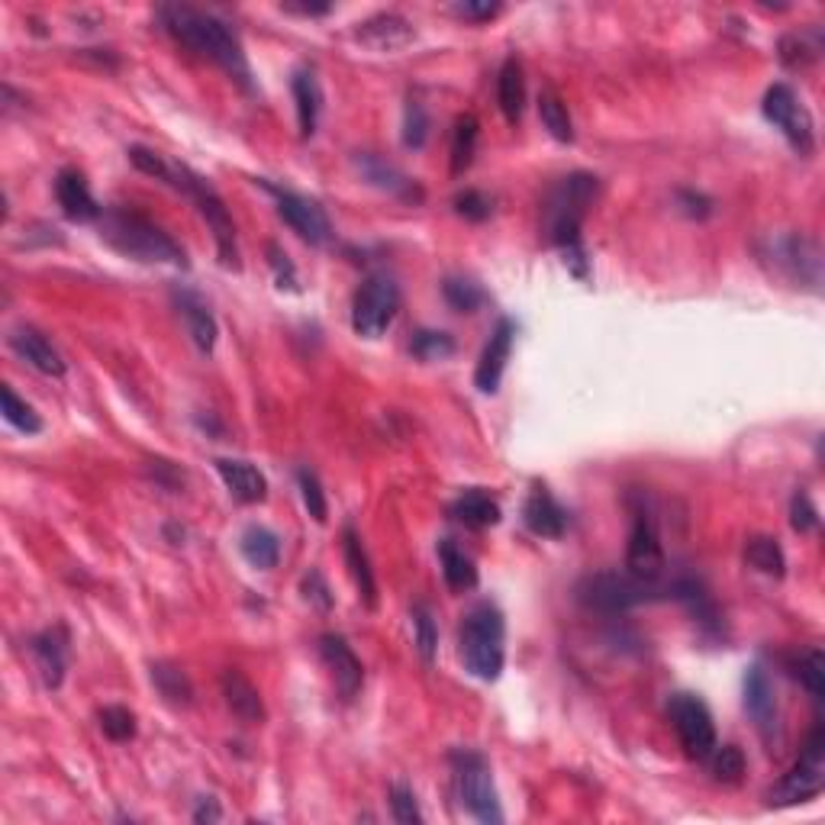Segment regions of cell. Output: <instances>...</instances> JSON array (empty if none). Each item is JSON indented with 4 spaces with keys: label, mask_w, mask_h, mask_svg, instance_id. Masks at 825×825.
<instances>
[{
    "label": "cell",
    "mask_w": 825,
    "mask_h": 825,
    "mask_svg": "<svg viewBox=\"0 0 825 825\" xmlns=\"http://www.w3.org/2000/svg\"><path fill=\"white\" fill-rule=\"evenodd\" d=\"M538 117H542V126L548 129L551 139L574 142V123H571V114H568V104L555 91L538 94Z\"/></svg>",
    "instance_id": "obj_36"
},
{
    "label": "cell",
    "mask_w": 825,
    "mask_h": 825,
    "mask_svg": "<svg viewBox=\"0 0 825 825\" xmlns=\"http://www.w3.org/2000/svg\"><path fill=\"white\" fill-rule=\"evenodd\" d=\"M513 336H516V326L513 319H500L480 352V361H477V371H474V384L480 394H497L500 391V381H503V371H507V358H510V349H513Z\"/></svg>",
    "instance_id": "obj_15"
},
{
    "label": "cell",
    "mask_w": 825,
    "mask_h": 825,
    "mask_svg": "<svg viewBox=\"0 0 825 825\" xmlns=\"http://www.w3.org/2000/svg\"><path fill=\"white\" fill-rule=\"evenodd\" d=\"M500 10H503L500 3H487V0H484V3H480V0H465V3H455V7H452L455 16L472 20V23H487V20H493Z\"/></svg>",
    "instance_id": "obj_52"
},
{
    "label": "cell",
    "mask_w": 825,
    "mask_h": 825,
    "mask_svg": "<svg viewBox=\"0 0 825 825\" xmlns=\"http://www.w3.org/2000/svg\"><path fill=\"white\" fill-rule=\"evenodd\" d=\"M175 300L181 316H184V323H187V333H190L194 346L204 355L213 352V349H217L220 329H217V319H213L210 306H207L197 294H190V291H175Z\"/></svg>",
    "instance_id": "obj_25"
},
{
    "label": "cell",
    "mask_w": 825,
    "mask_h": 825,
    "mask_svg": "<svg viewBox=\"0 0 825 825\" xmlns=\"http://www.w3.org/2000/svg\"><path fill=\"white\" fill-rule=\"evenodd\" d=\"M56 197H59L61 213L74 223H91V220H101L104 213L78 169H61L56 177Z\"/></svg>",
    "instance_id": "obj_19"
},
{
    "label": "cell",
    "mask_w": 825,
    "mask_h": 825,
    "mask_svg": "<svg viewBox=\"0 0 825 825\" xmlns=\"http://www.w3.org/2000/svg\"><path fill=\"white\" fill-rule=\"evenodd\" d=\"M262 187L275 197L278 217H281L303 242H310V245H326V242L333 239V223H329L326 210H323L316 200H310V197H303V194H297V190L275 187V184H268V181H262Z\"/></svg>",
    "instance_id": "obj_12"
},
{
    "label": "cell",
    "mask_w": 825,
    "mask_h": 825,
    "mask_svg": "<svg viewBox=\"0 0 825 825\" xmlns=\"http://www.w3.org/2000/svg\"><path fill=\"white\" fill-rule=\"evenodd\" d=\"M629 507H632V530L626 545V571L636 578H661L667 558L654 520V507L646 493H629Z\"/></svg>",
    "instance_id": "obj_7"
},
{
    "label": "cell",
    "mask_w": 825,
    "mask_h": 825,
    "mask_svg": "<svg viewBox=\"0 0 825 825\" xmlns=\"http://www.w3.org/2000/svg\"><path fill=\"white\" fill-rule=\"evenodd\" d=\"M797 677L800 684L810 690V697L816 704L825 700V651L823 649H810L800 661H797Z\"/></svg>",
    "instance_id": "obj_38"
},
{
    "label": "cell",
    "mask_w": 825,
    "mask_h": 825,
    "mask_svg": "<svg viewBox=\"0 0 825 825\" xmlns=\"http://www.w3.org/2000/svg\"><path fill=\"white\" fill-rule=\"evenodd\" d=\"M213 465H217L223 484L230 487V493L236 497L239 503H262L265 500L268 480H265V474L258 472L255 465H248L242 458H217Z\"/></svg>",
    "instance_id": "obj_24"
},
{
    "label": "cell",
    "mask_w": 825,
    "mask_h": 825,
    "mask_svg": "<svg viewBox=\"0 0 825 825\" xmlns=\"http://www.w3.org/2000/svg\"><path fill=\"white\" fill-rule=\"evenodd\" d=\"M825 39L820 26H810V30H800V33H790L780 39V61L787 68H806L813 61L820 59L823 53Z\"/></svg>",
    "instance_id": "obj_32"
},
{
    "label": "cell",
    "mask_w": 825,
    "mask_h": 825,
    "mask_svg": "<svg viewBox=\"0 0 825 825\" xmlns=\"http://www.w3.org/2000/svg\"><path fill=\"white\" fill-rule=\"evenodd\" d=\"M355 169H358V175L364 177L368 184H374L377 190H387V194H394L400 200H410V204L422 200V187L410 175H404L397 165L384 162L374 152H358L355 155Z\"/></svg>",
    "instance_id": "obj_17"
},
{
    "label": "cell",
    "mask_w": 825,
    "mask_h": 825,
    "mask_svg": "<svg viewBox=\"0 0 825 825\" xmlns=\"http://www.w3.org/2000/svg\"><path fill=\"white\" fill-rule=\"evenodd\" d=\"M10 349L20 355L26 364H33L39 374H49V377H61L65 374V361L56 352V346L43 333H36L33 326H16L10 333Z\"/></svg>",
    "instance_id": "obj_21"
},
{
    "label": "cell",
    "mask_w": 825,
    "mask_h": 825,
    "mask_svg": "<svg viewBox=\"0 0 825 825\" xmlns=\"http://www.w3.org/2000/svg\"><path fill=\"white\" fill-rule=\"evenodd\" d=\"M342 555H346V565H349V574H352L361 603H364L368 609H374V606H377V581H374L368 551H364V545H361V535H358L352 526L342 530Z\"/></svg>",
    "instance_id": "obj_27"
},
{
    "label": "cell",
    "mask_w": 825,
    "mask_h": 825,
    "mask_svg": "<svg viewBox=\"0 0 825 825\" xmlns=\"http://www.w3.org/2000/svg\"><path fill=\"white\" fill-rule=\"evenodd\" d=\"M30 651L39 664V674L46 681L49 690H59L61 681H65V667H68V632L56 626V629H46L39 636L30 639Z\"/></svg>",
    "instance_id": "obj_20"
},
{
    "label": "cell",
    "mask_w": 825,
    "mask_h": 825,
    "mask_svg": "<svg viewBox=\"0 0 825 825\" xmlns=\"http://www.w3.org/2000/svg\"><path fill=\"white\" fill-rule=\"evenodd\" d=\"M600 194V177L588 172L561 177L545 197V236L561 252L581 248V223Z\"/></svg>",
    "instance_id": "obj_3"
},
{
    "label": "cell",
    "mask_w": 825,
    "mask_h": 825,
    "mask_svg": "<svg viewBox=\"0 0 825 825\" xmlns=\"http://www.w3.org/2000/svg\"><path fill=\"white\" fill-rule=\"evenodd\" d=\"M823 783H825V725L820 722V725L810 732V739H806V745H803V752H800L797 765L790 767V770L780 777V783L767 793V800H770L774 806L803 803V800H813V797L823 790Z\"/></svg>",
    "instance_id": "obj_8"
},
{
    "label": "cell",
    "mask_w": 825,
    "mask_h": 825,
    "mask_svg": "<svg viewBox=\"0 0 825 825\" xmlns=\"http://www.w3.org/2000/svg\"><path fill=\"white\" fill-rule=\"evenodd\" d=\"M745 709L755 719L758 732L765 742H774L777 735V694L762 664H752L745 674Z\"/></svg>",
    "instance_id": "obj_18"
},
{
    "label": "cell",
    "mask_w": 825,
    "mask_h": 825,
    "mask_svg": "<svg viewBox=\"0 0 825 825\" xmlns=\"http://www.w3.org/2000/svg\"><path fill=\"white\" fill-rule=\"evenodd\" d=\"M162 26L175 36L181 46H187L190 53L204 56V59L217 61L226 74H233L242 88H252V68L248 59L239 46L236 33L213 13L197 10V7H162L159 10Z\"/></svg>",
    "instance_id": "obj_1"
},
{
    "label": "cell",
    "mask_w": 825,
    "mask_h": 825,
    "mask_svg": "<svg viewBox=\"0 0 825 825\" xmlns=\"http://www.w3.org/2000/svg\"><path fill=\"white\" fill-rule=\"evenodd\" d=\"M101 729L111 742H129L136 739V716L126 707L101 709Z\"/></svg>",
    "instance_id": "obj_44"
},
{
    "label": "cell",
    "mask_w": 825,
    "mask_h": 825,
    "mask_svg": "<svg viewBox=\"0 0 825 825\" xmlns=\"http://www.w3.org/2000/svg\"><path fill=\"white\" fill-rule=\"evenodd\" d=\"M439 561H442V578H445L449 590L465 593V590L477 588V568H474V561L452 538L439 542Z\"/></svg>",
    "instance_id": "obj_31"
},
{
    "label": "cell",
    "mask_w": 825,
    "mask_h": 825,
    "mask_svg": "<svg viewBox=\"0 0 825 825\" xmlns=\"http://www.w3.org/2000/svg\"><path fill=\"white\" fill-rule=\"evenodd\" d=\"M0 404H3V419H7L13 429H20V432H26V435L43 432V419H39V413L33 410L26 400H20V397L13 394V387H10V384H3V387H0Z\"/></svg>",
    "instance_id": "obj_37"
},
{
    "label": "cell",
    "mask_w": 825,
    "mask_h": 825,
    "mask_svg": "<svg viewBox=\"0 0 825 825\" xmlns=\"http://www.w3.org/2000/svg\"><path fill=\"white\" fill-rule=\"evenodd\" d=\"M790 526L797 532H813L820 526V510L810 500V493H797L790 503Z\"/></svg>",
    "instance_id": "obj_50"
},
{
    "label": "cell",
    "mask_w": 825,
    "mask_h": 825,
    "mask_svg": "<svg viewBox=\"0 0 825 825\" xmlns=\"http://www.w3.org/2000/svg\"><path fill=\"white\" fill-rule=\"evenodd\" d=\"M477 136H480V123L474 114H462L455 119V129H452V175H465L472 169L474 152H477Z\"/></svg>",
    "instance_id": "obj_34"
},
{
    "label": "cell",
    "mask_w": 825,
    "mask_h": 825,
    "mask_svg": "<svg viewBox=\"0 0 825 825\" xmlns=\"http://www.w3.org/2000/svg\"><path fill=\"white\" fill-rule=\"evenodd\" d=\"M442 294L449 300V306L455 310V313H474L480 303H484V291L468 281V278H449L445 284H442Z\"/></svg>",
    "instance_id": "obj_41"
},
{
    "label": "cell",
    "mask_w": 825,
    "mask_h": 825,
    "mask_svg": "<svg viewBox=\"0 0 825 825\" xmlns=\"http://www.w3.org/2000/svg\"><path fill=\"white\" fill-rule=\"evenodd\" d=\"M223 697H226V707L233 709L239 722H248V725H258L265 722V704H262V694L258 687L242 674V671H226L223 681Z\"/></svg>",
    "instance_id": "obj_26"
},
{
    "label": "cell",
    "mask_w": 825,
    "mask_h": 825,
    "mask_svg": "<svg viewBox=\"0 0 825 825\" xmlns=\"http://www.w3.org/2000/svg\"><path fill=\"white\" fill-rule=\"evenodd\" d=\"M707 762L712 777H716L719 783H739L742 774H745V755H742V748H735V745H722V748L716 745Z\"/></svg>",
    "instance_id": "obj_39"
},
{
    "label": "cell",
    "mask_w": 825,
    "mask_h": 825,
    "mask_svg": "<svg viewBox=\"0 0 825 825\" xmlns=\"http://www.w3.org/2000/svg\"><path fill=\"white\" fill-rule=\"evenodd\" d=\"M400 310V288L391 275L374 271L364 278V284L355 291L352 300V329L361 339H377L391 329Z\"/></svg>",
    "instance_id": "obj_6"
},
{
    "label": "cell",
    "mask_w": 825,
    "mask_h": 825,
    "mask_svg": "<svg viewBox=\"0 0 825 825\" xmlns=\"http://www.w3.org/2000/svg\"><path fill=\"white\" fill-rule=\"evenodd\" d=\"M455 793L477 823H503V810H500V797H497L490 767L484 765L480 755H472V752L455 755Z\"/></svg>",
    "instance_id": "obj_9"
},
{
    "label": "cell",
    "mask_w": 825,
    "mask_h": 825,
    "mask_svg": "<svg viewBox=\"0 0 825 825\" xmlns=\"http://www.w3.org/2000/svg\"><path fill=\"white\" fill-rule=\"evenodd\" d=\"M239 548H242V558L258 571H271L281 558V538L268 526H248L239 538Z\"/></svg>",
    "instance_id": "obj_29"
},
{
    "label": "cell",
    "mask_w": 825,
    "mask_h": 825,
    "mask_svg": "<svg viewBox=\"0 0 825 825\" xmlns=\"http://www.w3.org/2000/svg\"><path fill=\"white\" fill-rule=\"evenodd\" d=\"M503 613L493 603H477L462 623V661L480 681H497L503 671Z\"/></svg>",
    "instance_id": "obj_4"
},
{
    "label": "cell",
    "mask_w": 825,
    "mask_h": 825,
    "mask_svg": "<svg viewBox=\"0 0 825 825\" xmlns=\"http://www.w3.org/2000/svg\"><path fill=\"white\" fill-rule=\"evenodd\" d=\"M297 484H300V497H303V507H306V513L316 520V523H326V516H329V507H326V493H323V484H319V477L313 472H306V468H300L297 472Z\"/></svg>",
    "instance_id": "obj_42"
},
{
    "label": "cell",
    "mask_w": 825,
    "mask_h": 825,
    "mask_svg": "<svg viewBox=\"0 0 825 825\" xmlns=\"http://www.w3.org/2000/svg\"><path fill=\"white\" fill-rule=\"evenodd\" d=\"M291 91L297 101V123H300V136L310 139L319 126V114H323V88L313 68H297L291 78Z\"/></svg>",
    "instance_id": "obj_23"
},
{
    "label": "cell",
    "mask_w": 825,
    "mask_h": 825,
    "mask_svg": "<svg viewBox=\"0 0 825 825\" xmlns=\"http://www.w3.org/2000/svg\"><path fill=\"white\" fill-rule=\"evenodd\" d=\"M677 204H681V210L687 217H697V220H704V217L712 213V204H709L704 194H694V190H677Z\"/></svg>",
    "instance_id": "obj_53"
},
{
    "label": "cell",
    "mask_w": 825,
    "mask_h": 825,
    "mask_svg": "<svg viewBox=\"0 0 825 825\" xmlns=\"http://www.w3.org/2000/svg\"><path fill=\"white\" fill-rule=\"evenodd\" d=\"M490 210L493 207H490V197L484 190H462L455 197V213L465 217V220H472V223H484L490 217Z\"/></svg>",
    "instance_id": "obj_49"
},
{
    "label": "cell",
    "mask_w": 825,
    "mask_h": 825,
    "mask_svg": "<svg viewBox=\"0 0 825 825\" xmlns=\"http://www.w3.org/2000/svg\"><path fill=\"white\" fill-rule=\"evenodd\" d=\"M172 187H177L181 194H187L194 204H197V213L207 220L210 233H213V242H217V252H220V262L223 268H239V248H236V223L226 210V200L217 194V187L200 177L197 172H190L187 165H172Z\"/></svg>",
    "instance_id": "obj_5"
},
{
    "label": "cell",
    "mask_w": 825,
    "mask_h": 825,
    "mask_svg": "<svg viewBox=\"0 0 825 825\" xmlns=\"http://www.w3.org/2000/svg\"><path fill=\"white\" fill-rule=\"evenodd\" d=\"M497 104L510 123H520L526 111V74L520 59H507L497 74Z\"/></svg>",
    "instance_id": "obj_28"
},
{
    "label": "cell",
    "mask_w": 825,
    "mask_h": 825,
    "mask_svg": "<svg viewBox=\"0 0 825 825\" xmlns=\"http://www.w3.org/2000/svg\"><path fill=\"white\" fill-rule=\"evenodd\" d=\"M284 10H288V13H300V16H323V13H329L333 7H329V3H284Z\"/></svg>",
    "instance_id": "obj_55"
},
{
    "label": "cell",
    "mask_w": 825,
    "mask_h": 825,
    "mask_svg": "<svg viewBox=\"0 0 825 825\" xmlns=\"http://www.w3.org/2000/svg\"><path fill=\"white\" fill-rule=\"evenodd\" d=\"M300 588H303V596H306L313 606H319V609H333V593H329V584L323 581V574H319V571H306V574H303V581H300Z\"/></svg>",
    "instance_id": "obj_51"
},
{
    "label": "cell",
    "mask_w": 825,
    "mask_h": 825,
    "mask_svg": "<svg viewBox=\"0 0 825 825\" xmlns=\"http://www.w3.org/2000/svg\"><path fill=\"white\" fill-rule=\"evenodd\" d=\"M152 684L169 707H190L194 704V684L177 664H169V661L152 664Z\"/></svg>",
    "instance_id": "obj_33"
},
{
    "label": "cell",
    "mask_w": 825,
    "mask_h": 825,
    "mask_svg": "<svg viewBox=\"0 0 825 825\" xmlns=\"http://www.w3.org/2000/svg\"><path fill=\"white\" fill-rule=\"evenodd\" d=\"M410 352L416 355L419 361H442V358H449V355L455 352V342H452V336H445V333L419 329V333L413 336Z\"/></svg>",
    "instance_id": "obj_40"
},
{
    "label": "cell",
    "mask_w": 825,
    "mask_h": 825,
    "mask_svg": "<svg viewBox=\"0 0 825 825\" xmlns=\"http://www.w3.org/2000/svg\"><path fill=\"white\" fill-rule=\"evenodd\" d=\"M319 658L326 661V667H329V674L336 681L339 697L342 700H355L358 690H361V684H364V667H361V661H358L352 646L342 636L326 632V636H319Z\"/></svg>",
    "instance_id": "obj_14"
},
{
    "label": "cell",
    "mask_w": 825,
    "mask_h": 825,
    "mask_svg": "<svg viewBox=\"0 0 825 825\" xmlns=\"http://www.w3.org/2000/svg\"><path fill=\"white\" fill-rule=\"evenodd\" d=\"M223 820V810L213 797H200L197 800V810H194V823H220Z\"/></svg>",
    "instance_id": "obj_54"
},
{
    "label": "cell",
    "mask_w": 825,
    "mask_h": 825,
    "mask_svg": "<svg viewBox=\"0 0 825 825\" xmlns=\"http://www.w3.org/2000/svg\"><path fill=\"white\" fill-rule=\"evenodd\" d=\"M667 716L674 722V732L684 745V752L697 762H707L716 748V725L704 700L694 694H674L667 704Z\"/></svg>",
    "instance_id": "obj_11"
},
{
    "label": "cell",
    "mask_w": 825,
    "mask_h": 825,
    "mask_svg": "<svg viewBox=\"0 0 825 825\" xmlns=\"http://www.w3.org/2000/svg\"><path fill=\"white\" fill-rule=\"evenodd\" d=\"M745 561L767 578H783V571H787V555H783L780 542L770 535H752L745 542Z\"/></svg>",
    "instance_id": "obj_35"
},
{
    "label": "cell",
    "mask_w": 825,
    "mask_h": 825,
    "mask_svg": "<svg viewBox=\"0 0 825 825\" xmlns=\"http://www.w3.org/2000/svg\"><path fill=\"white\" fill-rule=\"evenodd\" d=\"M774 265L790 278L800 281V288H813L820 291L823 284V252L813 239L806 236H777L770 239V252Z\"/></svg>",
    "instance_id": "obj_13"
},
{
    "label": "cell",
    "mask_w": 825,
    "mask_h": 825,
    "mask_svg": "<svg viewBox=\"0 0 825 825\" xmlns=\"http://www.w3.org/2000/svg\"><path fill=\"white\" fill-rule=\"evenodd\" d=\"M523 520L535 535L542 538H561L565 530H568V513L565 507L545 490V487H535L530 497H526V507H523Z\"/></svg>",
    "instance_id": "obj_22"
},
{
    "label": "cell",
    "mask_w": 825,
    "mask_h": 825,
    "mask_svg": "<svg viewBox=\"0 0 825 825\" xmlns=\"http://www.w3.org/2000/svg\"><path fill=\"white\" fill-rule=\"evenodd\" d=\"M413 632H416V649L422 654V661H435L439 632H435V623H432L429 606H422V603L413 606Z\"/></svg>",
    "instance_id": "obj_43"
},
{
    "label": "cell",
    "mask_w": 825,
    "mask_h": 825,
    "mask_svg": "<svg viewBox=\"0 0 825 825\" xmlns=\"http://www.w3.org/2000/svg\"><path fill=\"white\" fill-rule=\"evenodd\" d=\"M355 39L374 53H397L416 39V30L400 13H377V16H368L364 23H358Z\"/></svg>",
    "instance_id": "obj_16"
},
{
    "label": "cell",
    "mask_w": 825,
    "mask_h": 825,
    "mask_svg": "<svg viewBox=\"0 0 825 825\" xmlns=\"http://www.w3.org/2000/svg\"><path fill=\"white\" fill-rule=\"evenodd\" d=\"M101 239L126 258L187 268V252L159 223H152L149 217L136 213V210H126V207L104 210L101 213Z\"/></svg>",
    "instance_id": "obj_2"
},
{
    "label": "cell",
    "mask_w": 825,
    "mask_h": 825,
    "mask_svg": "<svg viewBox=\"0 0 825 825\" xmlns=\"http://www.w3.org/2000/svg\"><path fill=\"white\" fill-rule=\"evenodd\" d=\"M129 162L142 172V175L149 177H159V181H172V165L159 155V152H152V149H146V146H132L129 149Z\"/></svg>",
    "instance_id": "obj_47"
},
{
    "label": "cell",
    "mask_w": 825,
    "mask_h": 825,
    "mask_svg": "<svg viewBox=\"0 0 825 825\" xmlns=\"http://www.w3.org/2000/svg\"><path fill=\"white\" fill-rule=\"evenodd\" d=\"M391 816H394V823L400 825L422 823V813H419V803H416L410 787H404V783L391 787Z\"/></svg>",
    "instance_id": "obj_46"
},
{
    "label": "cell",
    "mask_w": 825,
    "mask_h": 825,
    "mask_svg": "<svg viewBox=\"0 0 825 825\" xmlns=\"http://www.w3.org/2000/svg\"><path fill=\"white\" fill-rule=\"evenodd\" d=\"M429 139V114L419 101H410L404 111V146L407 149H422Z\"/></svg>",
    "instance_id": "obj_45"
},
{
    "label": "cell",
    "mask_w": 825,
    "mask_h": 825,
    "mask_svg": "<svg viewBox=\"0 0 825 825\" xmlns=\"http://www.w3.org/2000/svg\"><path fill=\"white\" fill-rule=\"evenodd\" d=\"M762 111H765L767 123H774L800 155H813V149H816L813 117H810V111L803 107V101L797 97V91L790 84L767 88Z\"/></svg>",
    "instance_id": "obj_10"
},
{
    "label": "cell",
    "mask_w": 825,
    "mask_h": 825,
    "mask_svg": "<svg viewBox=\"0 0 825 825\" xmlns=\"http://www.w3.org/2000/svg\"><path fill=\"white\" fill-rule=\"evenodd\" d=\"M268 265H271V271H275V281H278V288L284 291H300V284H297V268L294 262L288 258V252L281 248V245H275V242H268Z\"/></svg>",
    "instance_id": "obj_48"
},
{
    "label": "cell",
    "mask_w": 825,
    "mask_h": 825,
    "mask_svg": "<svg viewBox=\"0 0 825 825\" xmlns=\"http://www.w3.org/2000/svg\"><path fill=\"white\" fill-rule=\"evenodd\" d=\"M449 513H452L458 523L472 526V530H487V526H497V523H500V503H497L493 497H487L484 490H468V493H462V497L449 507Z\"/></svg>",
    "instance_id": "obj_30"
}]
</instances>
